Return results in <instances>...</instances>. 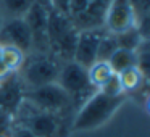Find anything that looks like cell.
<instances>
[{
    "label": "cell",
    "instance_id": "1",
    "mask_svg": "<svg viewBox=\"0 0 150 137\" xmlns=\"http://www.w3.org/2000/svg\"><path fill=\"white\" fill-rule=\"evenodd\" d=\"M126 95L121 97H110L95 90L84 103L79 107L76 118L73 121V131H92L103 126L124 103Z\"/></svg>",
    "mask_w": 150,
    "mask_h": 137
},
{
    "label": "cell",
    "instance_id": "2",
    "mask_svg": "<svg viewBox=\"0 0 150 137\" xmlns=\"http://www.w3.org/2000/svg\"><path fill=\"white\" fill-rule=\"evenodd\" d=\"M78 37H79V31L71 24L68 16L50 8L49 20H47L49 52L53 56H57L62 63L71 61L73 55H74Z\"/></svg>",
    "mask_w": 150,
    "mask_h": 137
},
{
    "label": "cell",
    "instance_id": "3",
    "mask_svg": "<svg viewBox=\"0 0 150 137\" xmlns=\"http://www.w3.org/2000/svg\"><path fill=\"white\" fill-rule=\"evenodd\" d=\"M63 63L52 53L31 52L21 65V81L29 89L57 82Z\"/></svg>",
    "mask_w": 150,
    "mask_h": 137
},
{
    "label": "cell",
    "instance_id": "4",
    "mask_svg": "<svg viewBox=\"0 0 150 137\" xmlns=\"http://www.w3.org/2000/svg\"><path fill=\"white\" fill-rule=\"evenodd\" d=\"M18 114V126L26 127L29 132H33L36 137H57L60 134V116L49 113V111L39 110L29 103L28 100H21V103L16 108Z\"/></svg>",
    "mask_w": 150,
    "mask_h": 137
},
{
    "label": "cell",
    "instance_id": "5",
    "mask_svg": "<svg viewBox=\"0 0 150 137\" xmlns=\"http://www.w3.org/2000/svg\"><path fill=\"white\" fill-rule=\"evenodd\" d=\"M110 4L111 0H71L66 16L79 32L102 29Z\"/></svg>",
    "mask_w": 150,
    "mask_h": 137
},
{
    "label": "cell",
    "instance_id": "6",
    "mask_svg": "<svg viewBox=\"0 0 150 137\" xmlns=\"http://www.w3.org/2000/svg\"><path fill=\"white\" fill-rule=\"evenodd\" d=\"M57 84L69 95L73 105H78V108L97 90L89 81L87 69L73 60L62 65Z\"/></svg>",
    "mask_w": 150,
    "mask_h": 137
},
{
    "label": "cell",
    "instance_id": "7",
    "mask_svg": "<svg viewBox=\"0 0 150 137\" xmlns=\"http://www.w3.org/2000/svg\"><path fill=\"white\" fill-rule=\"evenodd\" d=\"M23 98L33 103L34 107H37L39 110L49 111V113L58 114V116L73 107L69 95L57 82L28 89V90H24Z\"/></svg>",
    "mask_w": 150,
    "mask_h": 137
},
{
    "label": "cell",
    "instance_id": "8",
    "mask_svg": "<svg viewBox=\"0 0 150 137\" xmlns=\"http://www.w3.org/2000/svg\"><path fill=\"white\" fill-rule=\"evenodd\" d=\"M50 5L36 2L24 15V21L29 26L33 34V52L37 53H50L47 44V20H49Z\"/></svg>",
    "mask_w": 150,
    "mask_h": 137
},
{
    "label": "cell",
    "instance_id": "9",
    "mask_svg": "<svg viewBox=\"0 0 150 137\" xmlns=\"http://www.w3.org/2000/svg\"><path fill=\"white\" fill-rule=\"evenodd\" d=\"M132 28H137V18L131 0H111L105 16L103 29L113 36H118Z\"/></svg>",
    "mask_w": 150,
    "mask_h": 137
},
{
    "label": "cell",
    "instance_id": "10",
    "mask_svg": "<svg viewBox=\"0 0 150 137\" xmlns=\"http://www.w3.org/2000/svg\"><path fill=\"white\" fill-rule=\"evenodd\" d=\"M0 44L2 45H13L21 52H33V34L24 18H10L5 20L0 26Z\"/></svg>",
    "mask_w": 150,
    "mask_h": 137
},
{
    "label": "cell",
    "instance_id": "11",
    "mask_svg": "<svg viewBox=\"0 0 150 137\" xmlns=\"http://www.w3.org/2000/svg\"><path fill=\"white\" fill-rule=\"evenodd\" d=\"M105 29H94V31H81L76 42L74 55H73V61H76L78 65L84 66L86 69L97 61V50L100 39L103 36Z\"/></svg>",
    "mask_w": 150,
    "mask_h": 137
},
{
    "label": "cell",
    "instance_id": "12",
    "mask_svg": "<svg viewBox=\"0 0 150 137\" xmlns=\"http://www.w3.org/2000/svg\"><path fill=\"white\" fill-rule=\"evenodd\" d=\"M21 79L16 78L15 73H11L8 78L0 81V110H15L16 111L18 105L23 100L24 90L20 84Z\"/></svg>",
    "mask_w": 150,
    "mask_h": 137
},
{
    "label": "cell",
    "instance_id": "13",
    "mask_svg": "<svg viewBox=\"0 0 150 137\" xmlns=\"http://www.w3.org/2000/svg\"><path fill=\"white\" fill-rule=\"evenodd\" d=\"M36 2L49 4V0H0V15L2 18H23L26 11L31 8V5ZM50 5V4H49Z\"/></svg>",
    "mask_w": 150,
    "mask_h": 137
},
{
    "label": "cell",
    "instance_id": "14",
    "mask_svg": "<svg viewBox=\"0 0 150 137\" xmlns=\"http://www.w3.org/2000/svg\"><path fill=\"white\" fill-rule=\"evenodd\" d=\"M118 79H120V84L123 87L124 94H134V92L140 90L142 85L147 82V78L142 74L137 66H132V68H127L124 71L118 73Z\"/></svg>",
    "mask_w": 150,
    "mask_h": 137
},
{
    "label": "cell",
    "instance_id": "15",
    "mask_svg": "<svg viewBox=\"0 0 150 137\" xmlns=\"http://www.w3.org/2000/svg\"><path fill=\"white\" fill-rule=\"evenodd\" d=\"M113 74H115V71L111 69V66H110V63H108V61H100V60H97V61L92 63V65L87 68L89 81H91V84L94 85L97 90H98V89H100L102 85H103Z\"/></svg>",
    "mask_w": 150,
    "mask_h": 137
},
{
    "label": "cell",
    "instance_id": "16",
    "mask_svg": "<svg viewBox=\"0 0 150 137\" xmlns=\"http://www.w3.org/2000/svg\"><path fill=\"white\" fill-rule=\"evenodd\" d=\"M111 69L115 73H121L127 68H132V66H137V55L134 50H127V49H118L113 55L108 60Z\"/></svg>",
    "mask_w": 150,
    "mask_h": 137
},
{
    "label": "cell",
    "instance_id": "17",
    "mask_svg": "<svg viewBox=\"0 0 150 137\" xmlns=\"http://www.w3.org/2000/svg\"><path fill=\"white\" fill-rule=\"evenodd\" d=\"M24 58H26V53L21 52L20 49L13 45H2V55H0V60L10 69L11 73H18L23 65Z\"/></svg>",
    "mask_w": 150,
    "mask_h": 137
},
{
    "label": "cell",
    "instance_id": "18",
    "mask_svg": "<svg viewBox=\"0 0 150 137\" xmlns=\"http://www.w3.org/2000/svg\"><path fill=\"white\" fill-rule=\"evenodd\" d=\"M118 49H120V47H118L116 37H115L113 34H110V32L105 31L103 36H102V39H100V44H98L97 60H100V61H108L110 56L113 55Z\"/></svg>",
    "mask_w": 150,
    "mask_h": 137
},
{
    "label": "cell",
    "instance_id": "19",
    "mask_svg": "<svg viewBox=\"0 0 150 137\" xmlns=\"http://www.w3.org/2000/svg\"><path fill=\"white\" fill-rule=\"evenodd\" d=\"M115 37H116V42L120 49H127V50H134V52H136L137 47L140 45V42L144 40L142 34H140V31L137 28H132V29L126 31V32H121Z\"/></svg>",
    "mask_w": 150,
    "mask_h": 137
},
{
    "label": "cell",
    "instance_id": "20",
    "mask_svg": "<svg viewBox=\"0 0 150 137\" xmlns=\"http://www.w3.org/2000/svg\"><path fill=\"white\" fill-rule=\"evenodd\" d=\"M98 90H100L102 94H105V95H110V97H121V95H126L123 92V87H121V84H120V79H118L116 73H115V74L111 76Z\"/></svg>",
    "mask_w": 150,
    "mask_h": 137
},
{
    "label": "cell",
    "instance_id": "21",
    "mask_svg": "<svg viewBox=\"0 0 150 137\" xmlns=\"http://www.w3.org/2000/svg\"><path fill=\"white\" fill-rule=\"evenodd\" d=\"M49 4L52 10L66 15L69 10V5H71V0H49Z\"/></svg>",
    "mask_w": 150,
    "mask_h": 137
},
{
    "label": "cell",
    "instance_id": "22",
    "mask_svg": "<svg viewBox=\"0 0 150 137\" xmlns=\"http://www.w3.org/2000/svg\"><path fill=\"white\" fill-rule=\"evenodd\" d=\"M10 137H36L33 132H29V131L26 129V127H23V126H15L13 127V131H11V136Z\"/></svg>",
    "mask_w": 150,
    "mask_h": 137
},
{
    "label": "cell",
    "instance_id": "23",
    "mask_svg": "<svg viewBox=\"0 0 150 137\" xmlns=\"http://www.w3.org/2000/svg\"><path fill=\"white\" fill-rule=\"evenodd\" d=\"M10 74H11V71L4 65V63H2V60H0V81H4V79L8 78Z\"/></svg>",
    "mask_w": 150,
    "mask_h": 137
},
{
    "label": "cell",
    "instance_id": "24",
    "mask_svg": "<svg viewBox=\"0 0 150 137\" xmlns=\"http://www.w3.org/2000/svg\"><path fill=\"white\" fill-rule=\"evenodd\" d=\"M0 137H8V136H5V134H2V132H0Z\"/></svg>",
    "mask_w": 150,
    "mask_h": 137
},
{
    "label": "cell",
    "instance_id": "25",
    "mask_svg": "<svg viewBox=\"0 0 150 137\" xmlns=\"http://www.w3.org/2000/svg\"><path fill=\"white\" fill-rule=\"evenodd\" d=\"M0 55H2V44H0Z\"/></svg>",
    "mask_w": 150,
    "mask_h": 137
}]
</instances>
